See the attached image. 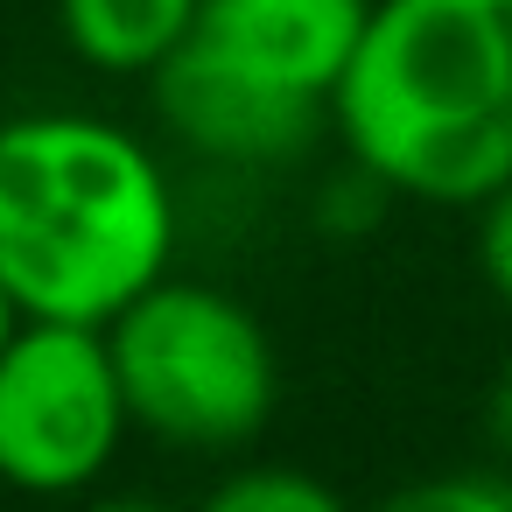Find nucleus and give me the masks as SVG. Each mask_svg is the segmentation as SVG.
Segmentation results:
<instances>
[{
  "label": "nucleus",
  "instance_id": "nucleus-8",
  "mask_svg": "<svg viewBox=\"0 0 512 512\" xmlns=\"http://www.w3.org/2000/svg\"><path fill=\"white\" fill-rule=\"evenodd\" d=\"M197 512H351V505L295 463H239L204 491Z\"/></svg>",
  "mask_w": 512,
  "mask_h": 512
},
{
  "label": "nucleus",
  "instance_id": "nucleus-1",
  "mask_svg": "<svg viewBox=\"0 0 512 512\" xmlns=\"http://www.w3.org/2000/svg\"><path fill=\"white\" fill-rule=\"evenodd\" d=\"M330 127L386 197L477 211L512 183V0H372Z\"/></svg>",
  "mask_w": 512,
  "mask_h": 512
},
{
  "label": "nucleus",
  "instance_id": "nucleus-10",
  "mask_svg": "<svg viewBox=\"0 0 512 512\" xmlns=\"http://www.w3.org/2000/svg\"><path fill=\"white\" fill-rule=\"evenodd\" d=\"M477 274L491 281V295L512 309V183H498L477 204Z\"/></svg>",
  "mask_w": 512,
  "mask_h": 512
},
{
  "label": "nucleus",
  "instance_id": "nucleus-7",
  "mask_svg": "<svg viewBox=\"0 0 512 512\" xmlns=\"http://www.w3.org/2000/svg\"><path fill=\"white\" fill-rule=\"evenodd\" d=\"M197 8L204 0H57V22L92 71L155 78L197 29Z\"/></svg>",
  "mask_w": 512,
  "mask_h": 512
},
{
  "label": "nucleus",
  "instance_id": "nucleus-13",
  "mask_svg": "<svg viewBox=\"0 0 512 512\" xmlns=\"http://www.w3.org/2000/svg\"><path fill=\"white\" fill-rule=\"evenodd\" d=\"M22 330V309H15V295H8V281H0V351H8V337Z\"/></svg>",
  "mask_w": 512,
  "mask_h": 512
},
{
  "label": "nucleus",
  "instance_id": "nucleus-5",
  "mask_svg": "<svg viewBox=\"0 0 512 512\" xmlns=\"http://www.w3.org/2000/svg\"><path fill=\"white\" fill-rule=\"evenodd\" d=\"M148 85H155L162 127L190 155L225 162V169H281V162L309 155L316 134H323V120H330V106L295 99V92L239 71L232 57L204 50L197 36H183V50Z\"/></svg>",
  "mask_w": 512,
  "mask_h": 512
},
{
  "label": "nucleus",
  "instance_id": "nucleus-9",
  "mask_svg": "<svg viewBox=\"0 0 512 512\" xmlns=\"http://www.w3.org/2000/svg\"><path fill=\"white\" fill-rule=\"evenodd\" d=\"M372 512H512V484L491 470H435L379 498Z\"/></svg>",
  "mask_w": 512,
  "mask_h": 512
},
{
  "label": "nucleus",
  "instance_id": "nucleus-2",
  "mask_svg": "<svg viewBox=\"0 0 512 512\" xmlns=\"http://www.w3.org/2000/svg\"><path fill=\"white\" fill-rule=\"evenodd\" d=\"M176 260L155 148L92 113L0 120V281L22 316L113 323Z\"/></svg>",
  "mask_w": 512,
  "mask_h": 512
},
{
  "label": "nucleus",
  "instance_id": "nucleus-6",
  "mask_svg": "<svg viewBox=\"0 0 512 512\" xmlns=\"http://www.w3.org/2000/svg\"><path fill=\"white\" fill-rule=\"evenodd\" d=\"M365 22L372 0H204L190 36L253 78L330 106Z\"/></svg>",
  "mask_w": 512,
  "mask_h": 512
},
{
  "label": "nucleus",
  "instance_id": "nucleus-12",
  "mask_svg": "<svg viewBox=\"0 0 512 512\" xmlns=\"http://www.w3.org/2000/svg\"><path fill=\"white\" fill-rule=\"evenodd\" d=\"M78 512H169V505H155V498H134V491H113V498H92V505H78Z\"/></svg>",
  "mask_w": 512,
  "mask_h": 512
},
{
  "label": "nucleus",
  "instance_id": "nucleus-11",
  "mask_svg": "<svg viewBox=\"0 0 512 512\" xmlns=\"http://www.w3.org/2000/svg\"><path fill=\"white\" fill-rule=\"evenodd\" d=\"M484 435H491V449L512 463V365L491 379V393H484Z\"/></svg>",
  "mask_w": 512,
  "mask_h": 512
},
{
  "label": "nucleus",
  "instance_id": "nucleus-4",
  "mask_svg": "<svg viewBox=\"0 0 512 512\" xmlns=\"http://www.w3.org/2000/svg\"><path fill=\"white\" fill-rule=\"evenodd\" d=\"M127 428L106 323L22 316L0 351V484L29 498H78L106 477Z\"/></svg>",
  "mask_w": 512,
  "mask_h": 512
},
{
  "label": "nucleus",
  "instance_id": "nucleus-3",
  "mask_svg": "<svg viewBox=\"0 0 512 512\" xmlns=\"http://www.w3.org/2000/svg\"><path fill=\"white\" fill-rule=\"evenodd\" d=\"M106 344L127 421L162 435L169 449H246L274 421V337L239 295L211 281L162 274L106 323Z\"/></svg>",
  "mask_w": 512,
  "mask_h": 512
}]
</instances>
